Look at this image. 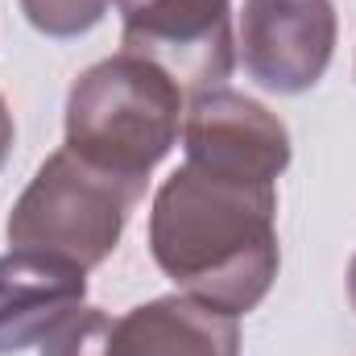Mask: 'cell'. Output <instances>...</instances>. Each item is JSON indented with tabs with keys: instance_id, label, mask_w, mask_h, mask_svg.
<instances>
[{
	"instance_id": "cell-3",
	"label": "cell",
	"mask_w": 356,
	"mask_h": 356,
	"mask_svg": "<svg viewBox=\"0 0 356 356\" xmlns=\"http://www.w3.org/2000/svg\"><path fill=\"white\" fill-rule=\"evenodd\" d=\"M141 195L145 191L83 162L63 145L29 178V186L8 211L4 232L13 249L54 253L83 269H95L120 245L129 211L141 203Z\"/></svg>"
},
{
	"instance_id": "cell-4",
	"label": "cell",
	"mask_w": 356,
	"mask_h": 356,
	"mask_svg": "<svg viewBox=\"0 0 356 356\" xmlns=\"http://www.w3.org/2000/svg\"><path fill=\"white\" fill-rule=\"evenodd\" d=\"M42 356H241L236 315L191 294H162L124 315L71 311L42 344Z\"/></svg>"
},
{
	"instance_id": "cell-1",
	"label": "cell",
	"mask_w": 356,
	"mask_h": 356,
	"mask_svg": "<svg viewBox=\"0 0 356 356\" xmlns=\"http://www.w3.org/2000/svg\"><path fill=\"white\" fill-rule=\"evenodd\" d=\"M149 253L182 294L249 315L269 294L277 249V186L178 166L149 207Z\"/></svg>"
},
{
	"instance_id": "cell-2",
	"label": "cell",
	"mask_w": 356,
	"mask_h": 356,
	"mask_svg": "<svg viewBox=\"0 0 356 356\" xmlns=\"http://www.w3.org/2000/svg\"><path fill=\"white\" fill-rule=\"evenodd\" d=\"M182 116L186 91L158 63L120 50L75 79L67 95V149L145 191L154 166L175 149Z\"/></svg>"
},
{
	"instance_id": "cell-9",
	"label": "cell",
	"mask_w": 356,
	"mask_h": 356,
	"mask_svg": "<svg viewBox=\"0 0 356 356\" xmlns=\"http://www.w3.org/2000/svg\"><path fill=\"white\" fill-rule=\"evenodd\" d=\"M112 0H21L25 21L46 38H79L104 21Z\"/></svg>"
},
{
	"instance_id": "cell-11",
	"label": "cell",
	"mask_w": 356,
	"mask_h": 356,
	"mask_svg": "<svg viewBox=\"0 0 356 356\" xmlns=\"http://www.w3.org/2000/svg\"><path fill=\"white\" fill-rule=\"evenodd\" d=\"M348 298H353V311H356V253L348 261Z\"/></svg>"
},
{
	"instance_id": "cell-5",
	"label": "cell",
	"mask_w": 356,
	"mask_h": 356,
	"mask_svg": "<svg viewBox=\"0 0 356 356\" xmlns=\"http://www.w3.org/2000/svg\"><path fill=\"white\" fill-rule=\"evenodd\" d=\"M120 13V50L158 63L191 95L224 88L236 67L232 0H112Z\"/></svg>"
},
{
	"instance_id": "cell-7",
	"label": "cell",
	"mask_w": 356,
	"mask_h": 356,
	"mask_svg": "<svg viewBox=\"0 0 356 356\" xmlns=\"http://www.w3.org/2000/svg\"><path fill=\"white\" fill-rule=\"evenodd\" d=\"M182 149L186 166L241 182H277L294 158L286 124L266 104L228 88L199 91L186 99Z\"/></svg>"
},
{
	"instance_id": "cell-10",
	"label": "cell",
	"mask_w": 356,
	"mask_h": 356,
	"mask_svg": "<svg viewBox=\"0 0 356 356\" xmlns=\"http://www.w3.org/2000/svg\"><path fill=\"white\" fill-rule=\"evenodd\" d=\"M13 137H17L13 112H8V104H4V95H0V166H4V158H8V149H13Z\"/></svg>"
},
{
	"instance_id": "cell-8",
	"label": "cell",
	"mask_w": 356,
	"mask_h": 356,
	"mask_svg": "<svg viewBox=\"0 0 356 356\" xmlns=\"http://www.w3.org/2000/svg\"><path fill=\"white\" fill-rule=\"evenodd\" d=\"M88 298V269L33 249L0 257V356L42 344Z\"/></svg>"
},
{
	"instance_id": "cell-6",
	"label": "cell",
	"mask_w": 356,
	"mask_h": 356,
	"mask_svg": "<svg viewBox=\"0 0 356 356\" xmlns=\"http://www.w3.org/2000/svg\"><path fill=\"white\" fill-rule=\"evenodd\" d=\"M336 38L340 21L332 0H245L236 54L253 83L302 95L327 75Z\"/></svg>"
}]
</instances>
